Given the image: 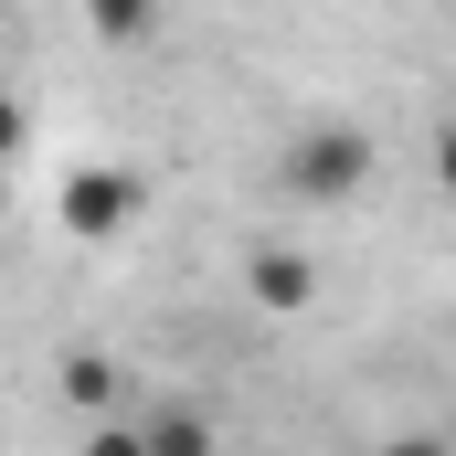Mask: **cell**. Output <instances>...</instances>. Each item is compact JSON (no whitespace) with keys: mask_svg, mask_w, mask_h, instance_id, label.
<instances>
[{"mask_svg":"<svg viewBox=\"0 0 456 456\" xmlns=\"http://www.w3.org/2000/svg\"><path fill=\"white\" fill-rule=\"evenodd\" d=\"M371 170H382L371 127L319 117V127H297V138H287V159H276V191H287V202H361V191H371Z\"/></svg>","mask_w":456,"mask_h":456,"instance_id":"cell-1","label":"cell"},{"mask_svg":"<svg viewBox=\"0 0 456 456\" xmlns=\"http://www.w3.org/2000/svg\"><path fill=\"white\" fill-rule=\"evenodd\" d=\"M138 202H149V181H138V170H107V159L64 170V191H53V213H64V233H86V244H107V233H127V224H138Z\"/></svg>","mask_w":456,"mask_h":456,"instance_id":"cell-2","label":"cell"},{"mask_svg":"<svg viewBox=\"0 0 456 456\" xmlns=\"http://www.w3.org/2000/svg\"><path fill=\"white\" fill-rule=\"evenodd\" d=\"M244 287H255V308H308V297H319V265L287 255V244H255V255H244Z\"/></svg>","mask_w":456,"mask_h":456,"instance_id":"cell-3","label":"cell"},{"mask_svg":"<svg viewBox=\"0 0 456 456\" xmlns=\"http://www.w3.org/2000/svg\"><path fill=\"white\" fill-rule=\"evenodd\" d=\"M86 21H96L107 43H149V21H159V0H86Z\"/></svg>","mask_w":456,"mask_h":456,"instance_id":"cell-4","label":"cell"},{"mask_svg":"<svg viewBox=\"0 0 456 456\" xmlns=\"http://www.w3.org/2000/svg\"><path fill=\"white\" fill-rule=\"evenodd\" d=\"M21 127H32V107H21V96H0V159L21 149Z\"/></svg>","mask_w":456,"mask_h":456,"instance_id":"cell-5","label":"cell"},{"mask_svg":"<svg viewBox=\"0 0 456 456\" xmlns=\"http://www.w3.org/2000/svg\"><path fill=\"white\" fill-rule=\"evenodd\" d=\"M436 181H446V191H456V117H446V127H436Z\"/></svg>","mask_w":456,"mask_h":456,"instance_id":"cell-6","label":"cell"}]
</instances>
